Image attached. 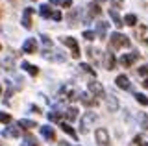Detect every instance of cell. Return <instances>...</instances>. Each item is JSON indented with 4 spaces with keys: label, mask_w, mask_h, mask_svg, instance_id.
Wrapping results in <instances>:
<instances>
[{
    "label": "cell",
    "mask_w": 148,
    "mask_h": 146,
    "mask_svg": "<svg viewBox=\"0 0 148 146\" xmlns=\"http://www.w3.org/2000/svg\"><path fill=\"white\" fill-rule=\"evenodd\" d=\"M109 43H111L113 48H126V46H130V39L124 33H120V31H113V33L109 35Z\"/></svg>",
    "instance_id": "6da1fadb"
},
{
    "label": "cell",
    "mask_w": 148,
    "mask_h": 146,
    "mask_svg": "<svg viewBox=\"0 0 148 146\" xmlns=\"http://www.w3.org/2000/svg\"><path fill=\"white\" fill-rule=\"evenodd\" d=\"M59 94H61V98H65L67 102H76V100H80V96H82V93L78 89H74L72 85H65Z\"/></svg>",
    "instance_id": "7a4b0ae2"
},
{
    "label": "cell",
    "mask_w": 148,
    "mask_h": 146,
    "mask_svg": "<svg viewBox=\"0 0 148 146\" xmlns=\"http://www.w3.org/2000/svg\"><path fill=\"white\" fill-rule=\"evenodd\" d=\"M61 43L65 44V46H69V48L72 50V57L74 59L80 57L82 52H80V46H78V41L74 39V37H61Z\"/></svg>",
    "instance_id": "3957f363"
},
{
    "label": "cell",
    "mask_w": 148,
    "mask_h": 146,
    "mask_svg": "<svg viewBox=\"0 0 148 146\" xmlns=\"http://www.w3.org/2000/svg\"><path fill=\"white\" fill-rule=\"evenodd\" d=\"M96 120V115H95V113H92V111H87L85 113V115H83L82 117V120H80V131H82V133H87V131H89V126H91V122H95Z\"/></svg>",
    "instance_id": "277c9868"
},
{
    "label": "cell",
    "mask_w": 148,
    "mask_h": 146,
    "mask_svg": "<svg viewBox=\"0 0 148 146\" xmlns=\"http://www.w3.org/2000/svg\"><path fill=\"white\" fill-rule=\"evenodd\" d=\"M95 139H96V144L98 146H109L111 141H109V133L104 130V128H98L95 131Z\"/></svg>",
    "instance_id": "5b68a950"
},
{
    "label": "cell",
    "mask_w": 148,
    "mask_h": 146,
    "mask_svg": "<svg viewBox=\"0 0 148 146\" xmlns=\"http://www.w3.org/2000/svg\"><path fill=\"white\" fill-rule=\"evenodd\" d=\"M137 59H139V54H137V52H132V54H124V56L119 59V63H120L122 67L128 68V67H132L133 63L137 61Z\"/></svg>",
    "instance_id": "8992f818"
},
{
    "label": "cell",
    "mask_w": 148,
    "mask_h": 146,
    "mask_svg": "<svg viewBox=\"0 0 148 146\" xmlns=\"http://www.w3.org/2000/svg\"><path fill=\"white\" fill-rule=\"evenodd\" d=\"M89 93L92 94V96H106V91L104 87H102L100 81H89Z\"/></svg>",
    "instance_id": "52a82bcc"
},
{
    "label": "cell",
    "mask_w": 148,
    "mask_h": 146,
    "mask_svg": "<svg viewBox=\"0 0 148 146\" xmlns=\"http://www.w3.org/2000/svg\"><path fill=\"white\" fill-rule=\"evenodd\" d=\"M18 135H21L18 126H6V130L2 131V137H6V139H17Z\"/></svg>",
    "instance_id": "ba28073f"
},
{
    "label": "cell",
    "mask_w": 148,
    "mask_h": 146,
    "mask_svg": "<svg viewBox=\"0 0 148 146\" xmlns=\"http://www.w3.org/2000/svg\"><path fill=\"white\" fill-rule=\"evenodd\" d=\"M35 50H37V41L34 37L26 39L24 44H22V52L24 54H35Z\"/></svg>",
    "instance_id": "9c48e42d"
},
{
    "label": "cell",
    "mask_w": 148,
    "mask_h": 146,
    "mask_svg": "<svg viewBox=\"0 0 148 146\" xmlns=\"http://www.w3.org/2000/svg\"><path fill=\"white\" fill-rule=\"evenodd\" d=\"M32 13H34V8H26L24 13H22V26H24L26 30H30L32 28Z\"/></svg>",
    "instance_id": "30bf717a"
},
{
    "label": "cell",
    "mask_w": 148,
    "mask_h": 146,
    "mask_svg": "<svg viewBox=\"0 0 148 146\" xmlns=\"http://www.w3.org/2000/svg\"><path fill=\"white\" fill-rule=\"evenodd\" d=\"M41 133H43V137L46 141H50V143L58 141V139H56V131H54L52 126H41Z\"/></svg>",
    "instance_id": "8fae6325"
},
{
    "label": "cell",
    "mask_w": 148,
    "mask_h": 146,
    "mask_svg": "<svg viewBox=\"0 0 148 146\" xmlns=\"http://www.w3.org/2000/svg\"><path fill=\"white\" fill-rule=\"evenodd\" d=\"M80 100L85 104L87 107H96V106H98V100H96L95 96H91V94H87V93H82Z\"/></svg>",
    "instance_id": "7c38bea8"
},
{
    "label": "cell",
    "mask_w": 148,
    "mask_h": 146,
    "mask_svg": "<svg viewBox=\"0 0 148 146\" xmlns=\"http://www.w3.org/2000/svg\"><path fill=\"white\" fill-rule=\"evenodd\" d=\"M117 87H120V89H124V91H128L130 87H132V81H130V78L128 76H124V74H120V76H117Z\"/></svg>",
    "instance_id": "4fadbf2b"
},
{
    "label": "cell",
    "mask_w": 148,
    "mask_h": 146,
    "mask_svg": "<svg viewBox=\"0 0 148 146\" xmlns=\"http://www.w3.org/2000/svg\"><path fill=\"white\" fill-rule=\"evenodd\" d=\"M104 67L108 68V70H113L115 68V56H113V52H106V56H104Z\"/></svg>",
    "instance_id": "5bb4252c"
},
{
    "label": "cell",
    "mask_w": 148,
    "mask_h": 146,
    "mask_svg": "<svg viewBox=\"0 0 148 146\" xmlns=\"http://www.w3.org/2000/svg\"><path fill=\"white\" fill-rule=\"evenodd\" d=\"M135 33H137V37H139V41H141V43L148 44V26H139Z\"/></svg>",
    "instance_id": "9a60e30c"
},
{
    "label": "cell",
    "mask_w": 148,
    "mask_h": 146,
    "mask_svg": "<svg viewBox=\"0 0 148 146\" xmlns=\"http://www.w3.org/2000/svg\"><path fill=\"white\" fill-rule=\"evenodd\" d=\"M109 17L111 19H113V22H115V26H117V28H122L124 26V19H120V15H119V11L115 10H109Z\"/></svg>",
    "instance_id": "2e32d148"
},
{
    "label": "cell",
    "mask_w": 148,
    "mask_h": 146,
    "mask_svg": "<svg viewBox=\"0 0 148 146\" xmlns=\"http://www.w3.org/2000/svg\"><path fill=\"white\" fill-rule=\"evenodd\" d=\"M21 68H22V70H26L28 74H32V76H37V74H39V68L34 67V65H30L28 61H22L21 63Z\"/></svg>",
    "instance_id": "e0dca14e"
},
{
    "label": "cell",
    "mask_w": 148,
    "mask_h": 146,
    "mask_svg": "<svg viewBox=\"0 0 148 146\" xmlns=\"http://www.w3.org/2000/svg\"><path fill=\"white\" fill-rule=\"evenodd\" d=\"M87 11H89V17L92 19V17H96V15H100L102 10H100V6L98 4H95V2H91L89 6H87Z\"/></svg>",
    "instance_id": "ac0fdd59"
},
{
    "label": "cell",
    "mask_w": 148,
    "mask_h": 146,
    "mask_svg": "<svg viewBox=\"0 0 148 146\" xmlns=\"http://www.w3.org/2000/svg\"><path fill=\"white\" fill-rule=\"evenodd\" d=\"M96 30H98V37L100 39L108 37V22H98V24H96Z\"/></svg>",
    "instance_id": "d6986e66"
},
{
    "label": "cell",
    "mask_w": 148,
    "mask_h": 146,
    "mask_svg": "<svg viewBox=\"0 0 148 146\" xmlns=\"http://www.w3.org/2000/svg\"><path fill=\"white\" fill-rule=\"evenodd\" d=\"M65 115V111H59V109H54V111H50L48 113V120H52V122H59L61 120V117Z\"/></svg>",
    "instance_id": "ffe728a7"
},
{
    "label": "cell",
    "mask_w": 148,
    "mask_h": 146,
    "mask_svg": "<svg viewBox=\"0 0 148 146\" xmlns=\"http://www.w3.org/2000/svg\"><path fill=\"white\" fill-rule=\"evenodd\" d=\"M37 124L34 120H28V118H21L18 120V128H22V130H32V128H35Z\"/></svg>",
    "instance_id": "44dd1931"
},
{
    "label": "cell",
    "mask_w": 148,
    "mask_h": 146,
    "mask_svg": "<svg viewBox=\"0 0 148 146\" xmlns=\"http://www.w3.org/2000/svg\"><path fill=\"white\" fill-rule=\"evenodd\" d=\"M39 11H41V15H43L45 17V19H50V17H52V10H50V6H48V4H41V6H39Z\"/></svg>",
    "instance_id": "7402d4cb"
},
{
    "label": "cell",
    "mask_w": 148,
    "mask_h": 146,
    "mask_svg": "<svg viewBox=\"0 0 148 146\" xmlns=\"http://www.w3.org/2000/svg\"><path fill=\"white\" fill-rule=\"evenodd\" d=\"M65 117H67V120H74V118H78V109L76 107L65 109Z\"/></svg>",
    "instance_id": "603a6c76"
},
{
    "label": "cell",
    "mask_w": 148,
    "mask_h": 146,
    "mask_svg": "<svg viewBox=\"0 0 148 146\" xmlns=\"http://www.w3.org/2000/svg\"><path fill=\"white\" fill-rule=\"evenodd\" d=\"M59 126H61V130H63V131H65L67 135H71L72 139H76V137H78V133H76V131H74V130H72V128L69 126V124H65V122H61Z\"/></svg>",
    "instance_id": "cb8c5ba5"
},
{
    "label": "cell",
    "mask_w": 148,
    "mask_h": 146,
    "mask_svg": "<svg viewBox=\"0 0 148 146\" xmlns=\"http://www.w3.org/2000/svg\"><path fill=\"white\" fill-rule=\"evenodd\" d=\"M108 107L111 109V111H117V107H119V102H117V98H115L113 94L108 96Z\"/></svg>",
    "instance_id": "d4e9b609"
},
{
    "label": "cell",
    "mask_w": 148,
    "mask_h": 146,
    "mask_svg": "<svg viewBox=\"0 0 148 146\" xmlns=\"http://www.w3.org/2000/svg\"><path fill=\"white\" fill-rule=\"evenodd\" d=\"M21 146H39V143H37L32 135H26V139L21 143Z\"/></svg>",
    "instance_id": "484cf974"
},
{
    "label": "cell",
    "mask_w": 148,
    "mask_h": 146,
    "mask_svg": "<svg viewBox=\"0 0 148 146\" xmlns=\"http://www.w3.org/2000/svg\"><path fill=\"white\" fill-rule=\"evenodd\" d=\"M80 68L83 72H87V74H91L92 78H96V70L95 68H91V65H87V63H80Z\"/></svg>",
    "instance_id": "4316f807"
},
{
    "label": "cell",
    "mask_w": 148,
    "mask_h": 146,
    "mask_svg": "<svg viewBox=\"0 0 148 146\" xmlns=\"http://www.w3.org/2000/svg\"><path fill=\"white\" fill-rule=\"evenodd\" d=\"M135 22H137V17L133 15V13H130V15L124 17V24H128V26H135Z\"/></svg>",
    "instance_id": "83f0119b"
},
{
    "label": "cell",
    "mask_w": 148,
    "mask_h": 146,
    "mask_svg": "<svg viewBox=\"0 0 148 146\" xmlns=\"http://www.w3.org/2000/svg\"><path fill=\"white\" fill-rule=\"evenodd\" d=\"M87 54H89L91 61H96V59L100 57V50L98 48H89V50H87Z\"/></svg>",
    "instance_id": "f1b7e54d"
},
{
    "label": "cell",
    "mask_w": 148,
    "mask_h": 146,
    "mask_svg": "<svg viewBox=\"0 0 148 146\" xmlns=\"http://www.w3.org/2000/svg\"><path fill=\"white\" fill-rule=\"evenodd\" d=\"M135 100L141 104V106H148V98H146L143 93H135Z\"/></svg>",
    "instance_id": "f546056e"
},
{
    "label": "cell",
    "mask_w": 148,
    "mask_h": 146,
    "mask_svg": "<svg viewBox=\"0 0 148 146\" xmlns=\"http://www.w3.org/2000/svg\"><path fill=\"white\" fill-rule=\"evenodd\" d=\"M0 122H4V124H9V122H11V115H8V113L0 111Z\"/></svg>",
    "instance_id": "4dcf8cb0"
},
{
    "label": "cell",
    "mask_w": 148,
    "mask_h": 146,
    "mask_svg": "<svg viewBox=\"0 0 148 146\" xmlns=\"http://www.w3.org/2000/svg\"><path fill=\"white\" fill-rule=\"evenodd\" d=\"M83 37H85L87 41H92V39L96 37V33H95V31H91V30H85V31H83Z\"/></svg>",
    "instance_id": "1f68e13d"
},
{
    "label": "cell",
    "mask_w": 148,
    "mask_h": 146,
    "mask_svg": "<svg viewBox=\"0 0 148 146\" xmlns=\"http://www.w3.org/2000/svg\"><path fill=\"white\" fill-rule=\"evenodd\" d=\"M41 39H43V44H45V50H48V48H52V41H50L46 35H41Z\"/></svg>",
    "instance_id": "d6a6232c"
},
{
    "label": "cell",
    "mask_w": 148,
    "mask_h": 146,
    "mask_svg": "<svg viewBox=\"0 0 148 146\" xmlns=\"http://www.w3.org/2000/svg\"><path fill=\"white\" fill-rule=\"evenodd\" d=\"M139 76H148V65H143L139 68Z\"/></svg>",
    "instance_id": "836d02e7"
},
{
    "label": "cell",
    "mask_w": 148,
    "mask_h": 146,
    "mask_svg": "<svg viewBox=\"0 0 148 146\" xmlns=\"http://www.w3.org/2000/svg\"><path fill=\"white\" fill-rule=\"evenodd\" d=\"M111 4H113V8L117 10V8H120L124 4V0H111Z\"/></svg>",
    "instance_id": "e575fe53"
},
{
    "label": "cell",
    "mask_w": 148,
    "mask_h": 146,
    "mask_svg": "<svg viewBox=\"0 0 148 146\" xmlns=\"http://www.w3.org/2000/svg\"><path fill=\"white\" fill-rule=\"evenodd\" d=\"M52 19L54 20H61V13H59V11H54L52 13Z\"/></svg>",
    "instance_id": "d590c367"
},
{
    "label": "cell",
    "mask_w": 148,
    "mask_h": 146,
    "mask_svg": "<svg viewBox=\"0 0 148 146\" xmlns=\"http://www.w3.org/2000/svg\"><path fill=\"white\" fill-rule=\"evenodd\" d=\"M61 6H63V8H71V6H72V0H63Z\"/></svg>",
    "instance_id": "8d00e7d4"
},
{
    "label": "cell",
    "mask_w": 148,
    "mask_h": 146,
    "mask_svg": "<svg viewBox=\"0 0 148 146\" xmlns=\"http://www.w3.org/2000/svg\"><path fill=\"white\" fill-rule=\"evenodd\" d=\"M133 143H135V144H141V146H143V139H141V137H139V135H137V137H135V139H133Z\"/></svg>",
    "instance_id": "74e56055"
},
{
    "label": "cell",
    "mask_w": 148,
    "mask_h": 146,
    "mask_svg": "<svg viewBox=\"0 0 148 146\" xmlns=\"http://www.w3.org/2000/svg\"><path fill=\"white\" fill-rule=\"evenodd\" d=\"M30 109H32V113H41V109H39V107H37V106H32Z\"/></svg>",
    "instance_id": "f35d334b"
},
{
    "label": "cell",
    "mask_w": 148,
    "mask_h": 146,
    "mask_svg": "<svg viewBox=\"0 0 148 146\" xmlns=\"http://www.w3.org/2000/svg\"><path fill=\"white\" fill-rule=\"evenodd\" d=\"M50 4H63V0H50Z\"/></svg>",
    "instance_id": "ab89813d"
},
{
    "label": "cell",
    "mask_w": 148,
    "mask_h": 146,
    "mask_svg": "<svg viewBox=\"0 0 148 146\" xmlns=\"http://www.w3.org/2000/svg\"><path fill=\"white\" fill-rule=\"evenodd\" d=\"M143 85H145V87H146V89H148V78H146V80H145V81H143Z\"/></svg>",
    "instance_id": "60d3db41"
},
{
    "label": "cell",
    "mask_w": 148,
    "mask_h": 146,
    "mask_svg": "<svg viewBox=\"0 0 148 146\" xmlns=\"http://www.w3.org/2000/svg\"><path fill=\"white\" fill-rule=\"evenodd\" d=\"M143 146H148V143H143Z\"/></svg>",
    "instance_id": "b9f144b4"
},
{
    "label": "cell",
    "mask_w": 148,
    "mask_h": 146,
    "mask_svg": "<svg viewBox=\"0 0 148 146\" xmlns=\"http://www.w3.org/2000/svg\"><path fill=\"white\" fill-rule=\"evenodd\" d=\"M0 94H2V87H0Z\"/></svg>",
    "instance_id": "7bdbcfd3"
},
{
    "label": "cell",
    "mask_w": 148,
    "mask_h": 146,
    "mask_svg": "<svg viewBox=\"0 0 148 146\" xmlns=\"http://www.w3.org/2000/svg\"><path fill=\"white\" fill-rule=\"evenodd\" d=\"M100 2H102V0H100Z\"/></svg>",
    "instance_id": "ee69618b"
},
{
    "label": "cell",
    "mask_w": 148,
    "mask_h": 146,
    "mask_svg": "<svg viewBox=\"0 0 148 146\" xmlns=\"http://www.w3.org/2000/svg\"><path fill=\"white\" fill-rule=\"evenodd\" d=\"M0 48H2V46H0Z\"/></svg>",
    "instance_id": "f6af8a7d"
}]
</instances>
